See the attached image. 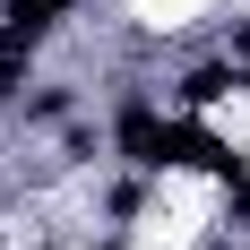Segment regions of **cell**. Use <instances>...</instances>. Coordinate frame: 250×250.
Wrapping results in <instances>:
<instances>
[{"instance_id":"cell-5","label":"cell","mask_w":250,"mask_h":250,"mask_svg":"<svg viewBox=\"0 0 250 250\" xmlns=\"http://www.w3.org/2000/svg\"><path fill=\"white\" fill-rule=\"evenodd\" d=\"M242 69H250V35H242Z\"/></svg>"},{"instance_id":"cell-4","label":"cell","mask_w":250,"mask_h":250,"mask_svg":"<svg viewBox=\"0 0 250 250\" xmlns=\"http://www.w3.org/2000/svg\"><path fill=\"white\" fill-rule=\"evenodd\" d=\"M61 9H69V0H0V26H35V35H52Z\"/></svg>"},{"instance_id":"cell-3","label":"cell","mask_w":250,"mask_h":250,"mask_svg":"<svg viewBox=\"0 0 250 250\" xmlns=\"http://www.w3.org/2000/svg\"><path fill=\"white\" fill-rule=\"evenodd\" d=\"M242 61H207V69H190L181 78V104H216V95H233V86H242Z\"/></svg>"},{"instance_id":"cell-2","label":"cell","mask_w":250,"mask_h":250,"mask_svg":"<svg viewBox=\"0 0 250 250\" xmlns=\"http://www.w3.org/2000/svg\"><path fill=\"white\" fill-rule=\"evenodd\" d=\"M35 43H43L35 26H0V95H18V86H26V69H35Z\"/></svg>"},{"instance_id":"cell-1","label":"cell","mask_w":250,"mask_h":250,"mask_svg":"<svg viewBox=\"0 0 250 250\" xmlns=\"http://www.w3.org/2000/svg\"><path fill=\"white\" fill-rule=\"evenodd\" d=\"M155 138H164V112H155L147 95H129L121 121H112V147H121L129 164H147V173H155Z\"/></svg>"}]
</instances>
